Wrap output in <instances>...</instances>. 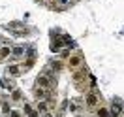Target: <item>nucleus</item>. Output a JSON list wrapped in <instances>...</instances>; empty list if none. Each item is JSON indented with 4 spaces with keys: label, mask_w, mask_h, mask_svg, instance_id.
Segmentation results:
<instances>
[{
    "label": "nucleus",
    "mask_w": 124,
    "mask_h": 117,
    "mask_svg": "<svg viewBox=\"0 0 124 117\" xmlns=\"http://www.w3.org/2000/svg\"><path fill=\"white\" fill-rule=\"evenodd\" d=\"M6 30H9L13 36H24V34H26V28H24V25H21V23H9V25H6Z\"/></svg>",
    "instance_id": "f257e3e1"
},
{
    "label": "nucleus",
    "mask_w": 124,
    "mask_h": 117,
    "mask_svg": "<svg viewBox=\"0 0 124 117\" xmlns=\"http://www.w3.org/2000/svg\"><path fill=\"white\" fill-rule=\"evenodd\" d=\"M85 102H86V106H88V108H96V106L101 102V96L96 93V91H90V93L85 96Z\"/></svg>",
    "instance_id": "f03ea898"
},
{
    "label": "nucleus",
    "mask_w": 124,
    "mask_h": 117,
    "mask_svg": "<svg viewBox=\"0 0 124 117\" xmlns=\"http://www.w3.org/2000/svg\"><path fill=\"white\" fill-rule=\"evenodd\" d=\"M66 64H68V68L75 70V68H81V64H83V59H81V55H70V57L66 59Z\"/></svg>",
    "instance_id": "7ed1b4c3"
},
{
    "label": "nucleus",
    "mask_w": 124,
    "mask_h": 117,
    "mask_svg": "<svg viewBox=\"0 0 124 117\" xmlns=\"http://www.w3.org/2000/svg\"><path fill=\"white\" fill-rule=\"evenodd\" d=\"M6 74L11 76V78H17V76H21V74H23V70H21V66H19V64H9L8 68H6Z\"/></svg>",
    "instance_id": "20e7f679"
},
{
    "label": "nucleus",
    "mask_w": 124,
    "mask_h": 117,
    "mask_svg": "<svg viewBox=\"0 0 124 117\" xmlns=\"http://www.w3.org/2000/svg\"><path fill=\"white\" fill-rule=\"evenodd\" d=\"M86 76H88V70H86V66H83V68H79V70L73 74V81H75V83H81Z\"/></svg>",
    "instance_id": "39448f33"
},
{
    "label": "nucleus",
    "mask_w": 124,
    "mask_h": 117,
    "mask_svg": "<svg viewBox=\"0 0 124 117\" xmlns=\"http://www.w3.org/2000/svg\"><path fill=\"white\" fill-rule=\"evenodd\" d=\"M24 51H26L24 45H13V47H11V57H13V59H21Z\"/></svg>",
    "instance_id": "423d86ee"
},
{
    "label": "nucleus",
    "mask_w": 124,
    "mask_h": 117,
    "mask_svg": "<svg viewBox=\"0 0 124 117\" xmlns=\"http://www.w3.org/2000/svg\"><path fill=\"white\" fill-rule=\"evenodd\" d=\"M120 109H122V102L115 98L113 100V106H111V111H113V115H120Z\"/></svg>",
    "instance_id": "0eeeda50"
},
{
    "label": "nucleus",
    "mask_w": 124,
    "mask_h": 117,
    "mask_svg": "<svg viewBox=\"0 0 124 117\" xmlns=\"http://www.w3.org/2000/svg\"><path fill=\"white\" fill-rule=\"evenodd\" d=\"M8 57H11V47L9 45L0 47V61H4V59H8Z\"/></svg>",
    "instance_id": "6e6552de"
},
{
    "label": "nucleus",
    "mask_w": 124,
    "mask_h": 117,
    "mask_svg": "<svg viewBox=\"0 0 124 117\" xmlns=\"http://www.w3.org/2000/svg\"><path fill=\"white\" fill-rule=\"evenodd\" d=\"M62 47H64V44H62V40L54 38L53 42H51V51H60Z\"/></svg>",
    "instance_id": "1a4fd4ad"
},
{
    "label": "nucleus",
    "mask_w": 124,
    "mask_h": 117,
    "mask_svg": "<svg viewBox=\"0 0 124 117\" xmlns=\"http://www.w3.org/2000/svg\"><path fill=\"white\" fill-rule=\"evenodd\" d=\"M24 113H26L28 117H38V115H39V113H38L34 108H32L30 104H24Z\"/></svg>",
    "instance_id": "9d476101"
},
{
    "label": "nucleus",
    "mask_w": 124,
    "mask_h": 117,
    "mask_svg": "<svg viewBox=\"0 0 124 117\" xmlns=\"http://www.w3.org/2000/svg\"><path fill=\"white\" fill-rule=\"evenodd\" d=\"M0 111H2L4 115H9L11 108H9V102H8V100H2V104H0Z\"/></svg>",
    "instance_id": "9b49d317"
},
{
    "label": "nucleus",
    "mask_w": 124,
    "mask_h": 117,
    "mask_svg": "<svg viewBox=\"0 0 124 117\" xmlns=\"http://www.w3.org/2000/svg\"><path fill=\"white\" fill-rule=\"evenodd\" d=\"M21 98H23V93H21L19 89H13V91H11V100H13V102H19Z\"/></svg>",
    "instance_id": "f8f14e48"
},
{
    "label": "nucleus",
    "mask_w": 124,
    "mask_h": 117,
    "mask_svg": "<svg viewBox=\"0 0 124 117\" xmlns=\"http://www.w3.org/2000/svg\"><path fill=\"white\" fill-rule=\"evenodd\" d=\"M51 66H53L54 70H62V68H64V63H62V61H53Z\"/></svg>",
    "instance_id": "ddd939ff"
},
{
    "label": "nucleus",
    "mask_w": 124,
    "mask_h": 117,
    "mask_svg": "<svg viewBox=\"0 0 124 117\" xmlns=\"http://www.w3.org/2000/svg\"><path fill=\"white\" fill-rule=\"evenodd\" d=\"M96 115H98V117H107L109 115V109L107 108H100L98 111H96Z\"/></svg>",
    "instance_id": "4468645a"
},
{
    "label": "nucleus",
    "mask_w": 124,
    "mask_h": 117,
    "mask_svg": "<svg viewBox=\"0 0 124 117\" xmlns=\"http://www.w3.org/2000/svg\"><path fill=\"white\" fill-rule=\"evenodd\" d=\"M9 117H21V113H19V111H15V109H13V111H9Z\"/></svg>",
    "instance_id": "2eb2a0df"
},
{
    "label": "nucleus",
    "mask_w": 124,
    "mask_h": 117,
    "mask_svg": "<svg viewBox=\"0 0 124 117\" xmlns=\"http://www.w3.org/2000/svg\"><path fill=\"white\" fill-rule=\"evenodd\" d=\"M70 57V51H62V59H68Z\"/></svg>",
    "instance_id": "dca6fc26"
},
{
    "label": "nucleus",
    "mask_w": 124,
    "mask_h": 117,
    "mask_svg": "<svg viewBox=\"0 0 124 117\" xmlns=\"http://www.w3.org/2000/svg\"><path fill=\"white\" fill-rule=\"evenodd\" d=\"M107 117H118V115H113V113H111V115H107Z\"/></svg>",
    "instance_id": "f3484780"
},
{
    "label": "nucleus",
    "mask_w": 124,
    "mask_h": 117,
    "mask_svg": "<svg viewBox=\"0 0 124 117\" xmlns=\"http://www.w3.org/2000/svg\"><path fill=\"white\" fill-rule=\"evenodd\" d=\"M0 104H2V102H0Z\"/></svg>",
    "instance_id": "a211bd4d"
}]
</instances>
